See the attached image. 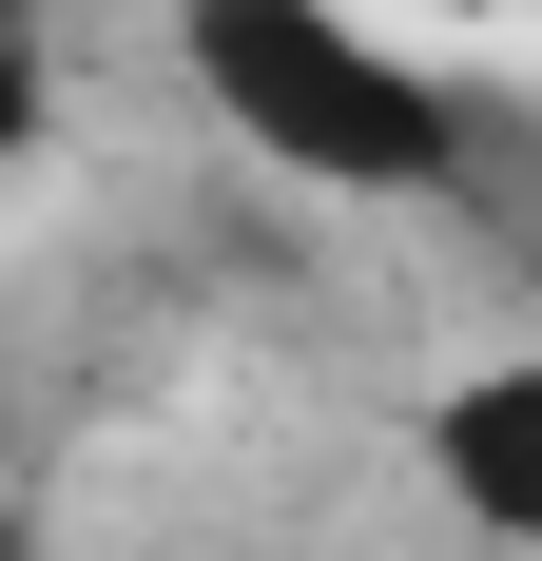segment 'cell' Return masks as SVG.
Here are the masks:
<instances>
[{"instance_id":"6da1fadb","label":"cell","mask_w":542,"mask_h":561,"mask_svg":"<svg viewBox=\"0 0 542 561\" xmlns=\"http://www.w3.org/2000/svg\"><path fill=\"white\" fill-rule=\"evenodd\" d=\"M174 98L214 116L271 194H329V214H427L485 156L465 78L407 58L369 0H174Z\"/></svg>"},{"instance_id":"7a4b0ae2","label":"cell","mask_w":542,"mask_h":561,"mask_svg":"<svg viewBox=\"0 0 542 561\" xmlns=\"http://www.w3.org/2000/svg\"><path fill=\"white\" fill-rule=\"evenodd\" d=\"M427 484H445L465 542L542 561V348H485V368L427 388Z\"/></svg>"},{"instance_id":"3957f363","label":"cell","mask_w":542,"mask_h":561,"mask_svg":"<svg viewBox=\"0 0 542 561\" xmlns=\"http://www.w3.org/2000/svg\"><path fill=\"white\" fill-rule=\"evenodd\" d=\"M39 136H58V58H39V20L0 0V194L39 174Z\"/></svg>"}]
</instances>
